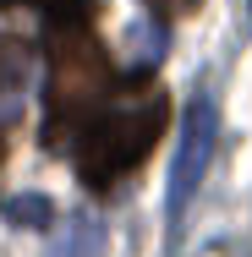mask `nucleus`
I'll use <instances>...</instances> for the list:
<instances>
[{"label": "nucleus", "mask_w": 252, "mask_h": 257, "mask_svg": "<svg viewBox=\"0 0 252 257\" xmlns=\"http://www.w3.org/2000/svg\"><path fill=\"white\" fill-rule=\"evenodd\" d=\"M0 164H6V132H0Z\"/></svg>", "instance_id": "1a4fd4ad"}, {"label": "nucleus", "mask_w": 252, "mask_h": 257, "mask_svg": "<svg viewBox=\"0 0 252 257\" xmlns=\"http://www.w3.org/2000/svg\"><path fill=\"white\" fill-rule=\"evenodd\" d=\"M99 246H104L99 219H94V213H77V219H66V230L50 241V252H44V257H94Z\"/></svg>", "instance_id": "20e7f679"}, {"label": "nucleus", "mask_w": 252, "mask_h": 257, "mask_svg": "<svg viewBox=\"0 0 252 257\" xmlns=\"http://www.w3.org/2000/svg\"><path fill=\"white\" fill-rule=\"evenodd\" d=\"M44 50H50V88H44V143L60 148L66 137H77L94 115L104 109L110 88H115V66L110 50L94 33V11L88 0L66 6L50 17V33H44Z\"/></svg>", "instance_id": "f257e3e1"}, {"label": "nucleus", "mask_w": 252, "mask_h": 257, "mask_svg": "<svg viewBox=\"0 0 252 257\" xmlns=\"http://www.w3.org/2000/svg\"><path fill=\"white\" fill-rule=\"evenodd\" d=\"M0 6H44V11H60V6H77V0H0Z\"/></svg>", "instance_id": "6e6552de"}, {"label": "nucleus", "mask_w": 252, "mask_h": 257, "mask_svg": "<svg viewBox=\"0 0 252 257\" xmlns=\"http://www.w3.org/2000/svg\"><path fill=\"white\" fill-rule=\"evenodd\" d=\"M214 143H219V104L208 88L192 93L187 104V126H181V148H176V164H170V192H164V219H170V246H181V230H187V208L198 197L203 175H208V159H214Z\"/></svg>", "instance_id": "7ed1b4c3"}, {"label": "nucleus", "mask_w": 252, "mask_h": 257, "mask_svg": "<svg viewBox=\"0 0 252 257\" xmlns=\"http://www.w3.org/2000/svg\"><path fill=\"white\" fill-rule=\"evenodd\" d=\"M148 6H153V17H159V22H170V17H181V11H192L198 0H148Z\"/></svg>", "instance_id": "0eeeda50"}, {"label": "nucleus", "mask_w": 252, "mask_h": 257, "mask_svg": "<svg viewBox=\"0 0 252 257\" xmlns=\"http://www.w3.org/2000/svg\"><path fill=\"white\" fill-rule=\"evenodd\" d=\"M11 224H22V230H44V224H55V203L50 197H39V192H22V197H6V208H0Z\"/></svg>", "instance_id": "423d86ee"}, {"label": "nucleus", "mask_w": 252, "mask_h": 257, "mask_svg": "<svg viewBox=\"0 0 252 257\" xmlns=\"http://www.w3.org/2000/svg\"><path fill=\"white\" fill-rule=\"evenodd\" d=\"M164 120H170V99L137 77L132 99L99 109V115L77 132V181H82L88 192H110L126 170H137V164L153 154Z\"/></svg>", "instance_id": "f03ea898"}, {"label": "nucleus", "mask_w": 252, "mask_h": 257, "mask_svg": "<svg viewBox=\"0 0 252 257\" xmlns=\"http://www.w3.org/2000/svg\"><path fill=\"white\" fill-rule=\"evenodd\" d=\"M28 66H33V50H28L17 33H0V99L22 93V82H28Z\"/></svg>", "instance_id": "39448f33"}]
</instances>
